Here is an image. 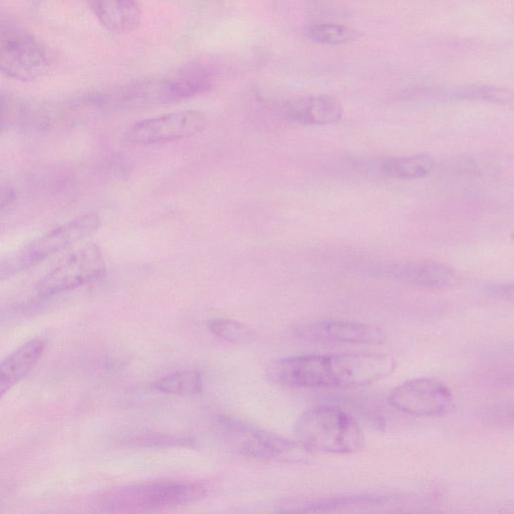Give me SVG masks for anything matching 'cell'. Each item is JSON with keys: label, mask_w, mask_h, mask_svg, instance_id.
Returning <instances> with one entry per match:
<instances>
[{"label": "cell", "mask_w": 514, "mask_h": 514, "mask_svg": "<svg viewBox=\"0 0 514 514\" xmlns=\"http://www.w3.org/2000/svg\"><path fill=\"white\" fill-rule=\"evenodd\" d=\"M395 360L387 354H303L273 361L267 369L275 384L288 388H358L389 376Z\"/></svg>", "instance_id": "1"}, {"label": "cell", "mask_w": 514, "mask_h": 514, "mask_svg": "<svg viewBox=\"0 0 514 514\" xmlns=\"http://www.w3.org/2000/svg\"><path fill=\"white\" fill-rule=\"evenodd\" d=\"M295 435L307 451L348 455L362 451L366 445L357 420L334 406L305 411L296 420Z\"/></svg>", "instance_id": "2"}, {"label": "cell", "mask_w": 514, "mask_h": 514, "mask_svg": "<svg viewBox=\"0 0 514 514\" xmlns=\"http://www.w3.org/2000/svg\"><path fill=\"white\" fill-rule=\"evenodd\" d=\"M200 482L154 481L123 486L102 493L99 506L106 511L134 512L187 506L207 497Z\"/></svg>", "instance_id": "3"}, {"label": "cell", "mask_w": 514, "mask_h": 514, "mask_svg": "<svg viewBox=\"0 0 514 514\" xmlns=\"http://www.w3.org/2000/svg\"><path fill=\"white\" fill-rule=\"evenodd\" d=\"M101 223L100 215L91 212L62 224L4 260L0 276L5 278L39 265L44 259L93 235Z\"/></svg>", "instance_id": "4"}, {"label": "cell", "mask_w": 514, "mask_h": 514, "mask_svg": "<svg viewBox=\"0 0 514 514\" xmlns=\"http://www.w3.org/2000/svg\"><path fill=\"white\" fill-rule=\"evenodd\" d=\"M51 67V57L42 42L18 27L0 33V70L5 77L24 82L42 79Z\"/></svg>", "instance_id": "5"}, {"label": "cell", "mask_w": 514, "mask_h": 514, "mask_svg": "<svg viewBox=\"0 0 514 514\" xmlns=\"http://www.w3.org/2000/svg\"><path fill=\"white\" fill-rule=\"evenodd\" d=\"M104 255L95 243L79 247L64 257L36 285L37 295L52 296L97 282L106 275Z\"/></svg>", "instance_id": "6"}, {"label": "cell", "mask_w": 514, "mask_h": 514, "mask_svg": "<svg viewBox=\"0 0 514 514\" xmlns=\"http://www.w3.org/2000/svg\"><path fill=\"white\" fill-rule=\"evenodd\" d=\"M224 434L242 456L260 461H295L306 451L297 441L266 432L235 418H222Z\"/></svg>", "instance_id": "7"}, {"label": "cell", "mask_w": 514, "mask_h": 514, "mask_svg": "<svg viewBox=\"0 0 514 514\" xmlns=\"http://www.w3.org/2000/svg\"><path fill=\"white\" fill-rule=\"evenodd\" d=\"M208 125L209 119L200 111H177L136 121L127 129L124 139L138 146L164 144L202 133Z\"/></svg>", "instance_id": "8"}, {"label": "cell", "mask_w": 514, "mask_h": 514, "mask_svg": "<svg viewBox=\"0 0 514 514\" xmlns=\"http://www.w3.org/2000/svg\"><path fill=\"white\" fill-rule=\"evenodd\" d=\"M389 402L400 412L416 417L444 416L454 406L451 388L434 378H416L403 383L392 392Z\"/></svg>", "instance_id": "9"}, {"label": "cell", "mask_w": 514, "mask_h": 514, "mask_svg": "<svg viewBox=\"0 0 514 514\" xmlns=\"http://www.w3.org/2000/svg\"><path fill=\"white\" fill-rule=\"evenodd\" d=\"M295 335L307 342L370 345L385 344L388 336L381 326L339 320L305 323L296 326Z\"/></svg>", "instance_id": "10"}, {"label": "cell", "mask_w": 514, "mask_h": 514, "mask_svg": "<svg viewBox=\"0 0 514 514\" xmlns=\"http://www.w3.org/2000/svg\"><path fill=\"white\" fill-rule=\"evenodd\" d=\"M387 270L391 276L400 282L419 287L445 289L457 283L454 269L437 261H401L390 266Z\"/></svg>", "instance_id": "11"}, {"label": "cell", "mask_w": 514, "mask_h": 514, "mask_svg": "<svg viewBox=\"0 0 514 514\" xmlns=\"http://www.w3.org/2000/svg\"><path fill=\"white\" fill-rule=\"evenodd\" d=\"M282 111L288 121L301 125H330L338 123L343 118L341 102L325 95L287 101Z\"/></svg>", "instance_id": "12"}, {"label": "cell", "mask_w": 514, "mask_h": 514, "mask_svg": "<svg viewBox=\"0 0 514 514\" xmlns=\"http://www.w3.org/2000/svg\"><path fill=\"white\" fill-rule=\"evenodd\" d=\"M99 23L111 34L123 35L135 32L142 20L138 0H88Z\"/></svg>", "instance_id": "13"}, {"label": "cell", "mask_w": 514, "mask_h": 514, "mask_svg": "<svg viewBox=\"0 0 514 514\" xmlns=\"http://www.w3.org/2000/svg\"><path fill=\"white\" fill-rule=\"evenodd\" d=\"M44 349V342L34 339L21 345L4 360L0 366V393L3 396L34 368Z\"/></svg>", "instance_id": "14"}, {"label": "cell", "mask_w": 514, "mask_h": 514, "mask_svg": "<svg viewBox=\"0 0 514 514\" xmlns=\"http://www.w3.org/2000/svg\"><path fill=\"white\" fill-rule=\"evenodd\" d=\"M393 499L376 497V495H354V497H342L335 499H322L295 503L285 508V512H335L351 510L352 509H367L384 507Z\"/></svg>", "instance_id": "15"}, {"label": "cell", "mask_w": 514, "mask_h": 514, "mask_svg": "<svg viewBox=\"0 0 514 514\" xmlns=\"http://www.w3.org/2000/svg\"><path fill=\"white\" fill-rule=\"evenodd\" d=\"M433 168V159L424 154L391 157L382 162L381 173L388 179H418L430 174Z\"/></svg>", "instance_id": "16"}, {"label": "cell", "mask_w": 514, "mask_h": 514, "mask_svg": "<svg viewBox=\"0 0 514 514\" xmlns=\"http://www.w3.org/2000/svg\"><path fill=\"white\" fill-rule=\"evenodd\" d=\"M152 387L164 394L191 396L200 393L203 383L199 371L184 370L158 379Z\"/></svg>", "instance_id": "17"}, {"label": "cell", "mask_w": 514, "mask_h": 514, "mask_svg": "<svg viewBox=\"0 0 514 514\" xmlns=\"http://www.w3.org/2000/svg\"><path fill=\"white\" fill-rule=\"evenodd\" d=\"M305 35L316 44L342 45L352 42L356 33L350 27L339 24L315 23L305 27Z\"/></svg>", "instance_id": "18"}, {"label": "cell", "mask_w": 514, "mask_h": 514, "mask_svg": "<svg viewBox=\"0 0 514 514\" xmlns=\"http://www.w3.org/2000/svg\"><path fill=\"white\" fill-rule=\"evenodd\" d=\"M209 331L218 338L236 344H247L256 340V334L249 326L228 319H215L209 323Z\"/></svg>", "instance_id": "19"}, {"label": "cell", "mask_w": 514, "mask_h": 514, "mask_svg": "<svg viewBox=\"0 0 514 514\" xmlns=\"http://www.w3.org/2000/svg\"><path fill=\"white\" fill-rule=\"evenodd\" d=\"M448 96L460 100L486 101L506 104L512 101L513 93L506 89L490 86H469L455 89Z\"/></svg>", "instance_id": "20"}, {"label": "cell", "mask_w": 514, "mask_h": 514, "mask_svg": "<svg viewBox=\"0 0 514 514\" xmlns=\"http://www.w3.org/2000/svg\"><path fill=\"white\" fill-rule=\"evenodd\" d=\"M127 443L139 447L150 448L189 447L193 444V439L173 434L144 433L129 438Z\"/></svg>", "instance_id": "21"}, {"label": "cell", "mask_w": 514, "mask_h": 514, "mask_svg": "<svg viewBox=\"0 0 514 514\" xmlns=\"http://www.w3.org/2000/svg\"><path fill=\"white\" fill-rule=\"evenodd\" d=\"M490 294L501 300L514 301V284L494 286L490 288Z\"/></svg>", "instance_id": "22"}]
</instances>
